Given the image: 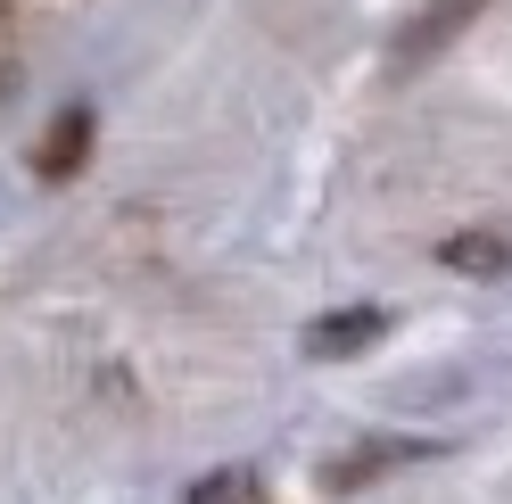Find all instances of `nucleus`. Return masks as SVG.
I'll use <instances>...</instances> for the list:
<instances>
[{"label": "nucleus", "instance_id": "nucleus-2", "mask_svg": "<svg viewBox=\"0 0 512 504\" xmlns=\"http://www.w3.org/2000/svg\"><path fill=\"white\" fill-rule=\"evenodd\" d=\"M389 339V306H339V314H314L306 323V356L314 364H347Z\"/></svg>", "mask_w": 512, "mask_h": 504}, {"label": "nucleus", "instance_id": "nucleus-3", "mask_svg": "<svg viewBox=\"0 0 512 504\" xmlns=\"http://www.w3.org/2000/svg\"><path fill=\"white\" fill-rule=\"evenodd\" d=\"M422 455H430L422 438H364V447H347V455L323 463V488L331 496H356L364 480H380V471H397V463H422Z\"/></svg>", "mask_w": 512, "mask_h": 504}, {"label": "nucleus", "instance_id": "nucleus-6", "mask_svg": "<svg viewBox=\"0 0 512 504\" xmlns=\"http://www.w3.org/2000/svg\"><path fill=\"white\" fill-rule=\"evenodd\" d=\"M182 504H265V480H256L248 463H223V471H199Z\"/></svg>", "mask_w": 512, "mask_h": 504}, {"label": "nucleus", "instance_id": "nucleus-4", "mask_svg": "<svg viewBox=\"0 0 512 504\" xmlns=\"http://www.w3.org/2000/svg\"><path fill=\"white\" fill-rule=\"evenodd\" d=\"M438 265H446V273H471V281H496V273H512V232H496V224L446 232V240H438Z\"/></svg>", "mask_w": 512, "mask_h": 504}, {"label": "nucleus", "instance_id": "nucleus-1", "mask_svg": "<svg viewBox=\"0 0 512 504\" xmlns=\"http://www.w3.org/2000/svg\"><path fill=\"white\" fill-rule=\"evenodd\" d=\"M488 9V0H422V9H413V25L397 34V50H389V67H430V58L446 50V42H463V25Z\"/></svg>", "mask_w": 512, "mask_h": 504}, {"label": "nucleus", "instance_id": "nucleus-5", "mask_svg": "<svg viewBox=\"0 0 512 504\" xmlns=\"http://www.w3.org/2000/svg\"><path fill=\"white\" fill-rule=\"evenodd\" d=\"M83 149H91V108H58L50 133H42V149H34V174L42 182H67L83 166Z\"/></svg>", "mask_w": 512, "mask_h": 504}]
</instances>
